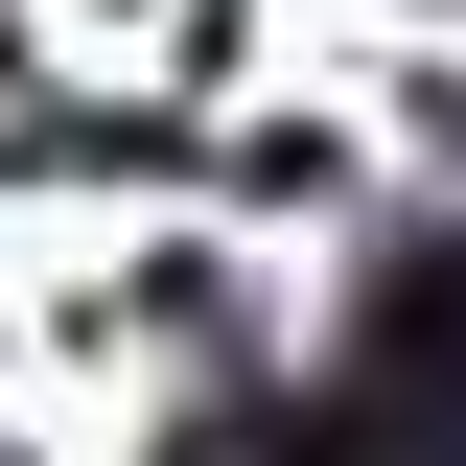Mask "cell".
<instances>
[{
    "mask_svg": "<svg viewBox=\"0 0 466 466\" xmlns=\"http://www.w3.org/2000/svg\"><path fill=\"white\" fill-rule=\"evenodd\" d=\"M373 397H397L420 443L466 466V257H420V280H373Z\"/></svg>",
    "mask_w": 466,
    "mask_h": 466,
    "instance_id": "obj_1",
    "label": "cell"
}]
</instances>
